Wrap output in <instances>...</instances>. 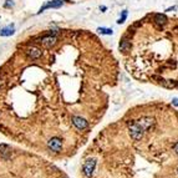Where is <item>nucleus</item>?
I'll use <instances>...</instances> for the list:
<instances>
[{
  "label": "nucleus",
  "mask_w": 178,
  "mask_h": 178,
  "mask_svg": "<svg viewBox=\"0 0 178 178\" xmlns=\"http://www.w3.org/2000/svg\"><path fill=\"white\" fill-rule=\"evenodd\" d=\"M14 31H15L14 25H8L3 29H0V35L2 36H10V35L14 34Z\"/></svg>",
  "instance_id": "13"
},
{
  "label": "nucleus",
  "mask_w": 178,
  "mask_h": 178,
  "mask_svg": "<svg viewBox=\"0 0 178 178\" xmlns=\"http://www.w3.org/2000/svg\"><path fill=\"white\" fill-rule=\"evenodd\" d=\"M25 55L30 60H37V59L41 57V55H43V51H41L40 49H37V47H29L25 51Z\"/></svg>",
  "instance_id": "5"
},
{
  "label": "nucleus",
  "mask_w": 178,
  "mask_h": 178,
  "mask_svg": "<svg viewBox=\"0 0 178 178\" xmlns=\"http://www.w3.org/2000/svg\"><path fill=\"white\" fill-rule=\"evenodd\" d=\"M95 167H96V160L95 158H89L85 161L82 166V173L85 177L91 178L93 176V172H95Z\"/></svg>",
  "instance_id": "2"
},
{
  "label": "nucleus",
  "mask_w": 178,
  "mask_h": 178,
  "mask_svg": "<svg viewBox=\"0 0 178 178\" xmlns=\"http://www.w3.org/2000/svg\"><path fill=\"white\" fill-rule=\"evenodd\" d=\"M100 9H101V10H102V11H105V10H106V6H101V8H100Z\"/></svg>",
  "instance_id": "19"
},
{
  "label": "nucleus",
  "mask_w": 178,
  "mask_h": 178,
  "mask_svg": "<svg viewBox=\"0 0 178 178\" xmlns=\"http://www.w3.org/2000/svg\"><path fill=\"white\" fill-rule=\"evenodd\" d=\"M47 147L55 153H59L62 151V140L59 137H52L47 142Z\"/></svg>",
  "instance_id": "3"
},
{
  "label": "nucleus",
  "mask_w": 178,
  "mask_h": 178,
  "mask_svg": "<svg viewBox=\"0 0 178 178\" xmlns=\"http://www.w3.org/2000/svg\"><path fill=\"white\" fill-rule=\"evenodd\" d=\"M39 43L43 45L45 49H51L52 46H55L57 43V37L55 35H45L44 37H41L39 40Z\"/></svg>",
  "instance_id": "4"
},
{
  "label": "nucleus",
  "mask_w": 178,
  "mask_h": 178,
  "mask_svg": "<svg viewBox=\"0 0 178 178\" xmlns=\"http://www.w3.org/2000/svg\"><path fill=\"white\" fill-rule=\"evenodd\" d=\"M174 152H176V153L178 154V142H177V143L174 144Z\"/></svg>",
  "instance_id": "18"
},
{
  "label": "nucleus",
  "mask_w": 178,
  "mask_h": 178,
  "mask_svg": "<svg viewBox=\"0 0 178 178\" xmlns=\"http://www.w3.org/2000/svg\"><path fill=\"white\" fill-rule=\"evenodd\" d=\"M97 31L100 34H102V35H112L113 34L112 29H107V28H99Z\"/></svg>",
  "instance_id": "14"
},
{
  "label": "nucleus",
  "mask_w": 178,
  "mask_h": 178,
  "mask_svg": "<svg viewBox=\"0 0 178 178\" xmlns=\"http://www.w3.org/2000/svg\"><path fill=\"white\" fill-rule=\"evenodd\" d=\"M156 79L158 80V82L161 83L162 86H164L167 89H174V87L178 86V83L174 82V81H172V80H164V79H161V77H156Z\"/></svg>",
  "instance_id": "11"
},
{
  "label": "nucleus",
  "mask_w": 178,
  "mask_h": 178,
  "mask_svg": "<svg viewBox=\"0 0 178 178\" xmlns=\"http://www.w3.org/2000/svg\"><path fill=\"white\" fill-rule=\"evenodd\" d=\"M141 125H142V127L147 131L148 128H151L153 125H154V120L153 118H151V117H142V118H140V120H137Z\"/></svg>",
  "instance_id": "10"
},
{
  "label": "nucleus",
  "mask_w": 178,
  "mask_h": 178,
  "mask_svg": "<svg viewBox=\"0 0 178 178\" xmlns=\"http://www.w3.org/2000/svg\"><path fill=\"white\" fill-rule=\"evenodd\" d=\"M177 173H178V168H177Z\"/></svg>",
  "instance_id": "20"
},
{
  "label": "nucleus",
  "mask_w": 178,
  "mask_h": 178,
  "mask_svg": "<svg viewBox=\"0 0 178 178\" xmlns=\"http://www.w3.org/2000/svg\"><path fill=\"white\" fill-rule=\"evenodd\" d=\"M4 6L5 8H13L14 6V2H13V0H6V3H5Z\"/></svg>",
  "instance_id": "16"
},
{
  "label": "nucleus",
  "mask_w": 178,
  "mask_h": 178,
  "mask_svg": "<svg viewBox=\"0 0 178 178\" xmlns=\"http://www.w3.org/2000/svg\"><path fill=\"white\" fill-rule=\"evenodd\" d=\"M131 50V43L127 37H123L121 41H120V51L122 52H128Z\"/></svg>",
  "instance_id": "12"
},
{
  "label": "nucleus",
  "mask_w": 178,
  "mask_h": 178,
  "mask_svg": "<svg viewBox=\"0 0 178 178\" xmlns=\"http://www.w3.org/2000/svg\"><path fill=\"white\" fill-rule=\"evenodd\" d=\"M153 23L161 29L163 25L167 24V18H166V15H163V14H156V15L153 16Z\"/></svg>",
  "instance_id": "8"
},
{
  "label": "nucleus",
  "mask_w": 178,
  "mask_h": 178,
  "mask_svg": "<svg viewBox=\"0 0 178 178\" xmlns=\"http://www.w3.org/2000/svg\"><path fill=\"white\" fill-rule=\"evenodd\" d=\"M172 105H173V106H176V107H178V99H173L172 100Z\"/></svg>",
  "instance_id": "17"
},
{
  "label": "nucleus",
  "mask_w": 178,
  "mask_h": 178,
  "mask_svg": "<svg viewBox=\"0 0 178 178\" xmlns=\"http://www.w3.org/2000/svg\"><path fill=\"white\" fill-rule=\"evenodd\" d=\"M127 126H128V131H130L131 138H133L134 141H140L143 137L146 130L142 127V125L138 121H128Z\"/></svg>",
  "instance_id": "1"
},
{
  "label": "nucleus",
  "mask_w": 178,
  "mask_h": 178,
  "mask_svg": "<svg viewBox=\"0 0 178 178\" xmlns=\"http://www.w3.org/2000/svg\"><path fill=\"white\" fill-rule=\"evenodd\" d=\"M72 123H74V126L77 130H81V131L87 128V126H89L87 121L83 117H81V116H74V117H72Z\"/></svg>",
  "instance_id": "6"
},
{
  "label": "nucleus",
  "mask_w": 178,
  "mask_h": 178,
  "mask_svg": "<svg viewBox=\"0 0 178 178\" xmlns=\"http://www.w3.org/2000/svg\"><path fill=\"white\" fill-rule=\"evenodd\" d=\"M126 18H127V10H123L121 18L118 19V21H117V24H123V23H125V20H126Z\"/></svg>",
  "instance_id": "15"
},
{
  "label": "nucleus",
  "mask_w": 178,
  "mask_h": 178,
  "mask_svg": "<svg viewBox=\"0 0 178 178\" xmlns=\"http://www.w3.org/2000/svg\"><path fill=\"white\" fill-rule=\"evenodd\" d=\"M61 5H62V0H52V2L46 3L44 6H41L40 10H39V13H43L44 10L50 9V8H60Z\"/></svg>",
  "instance_id": "9"
},
{
  "label": "nucleus",
  "mask_w": 178,
  "mask_h": 178,
  "mask_svg": "<svg viewBox=\"0 0 178 178\" xmlns=\"http://www.w3.org/2000/svg\"><path fill=\"white\" fill-rule=\"evenodd\" d=\"M10 156H11V148H10V146L3 143L0 144V157H2L3 160H9Z\"/></svg>",
  "instance_id": "7"
}]
</instances>
